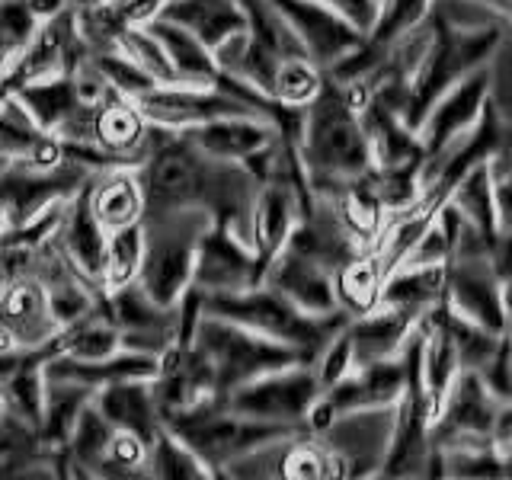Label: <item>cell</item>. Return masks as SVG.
Masks as SVG:
<instances>
[{
  "label": "cell",
  "mask_w": 512,
  "mask_h": 480,
  "mask_svg": "<svg viewBox=\"0 0 512 480\" xmlns=\"http://www.w3.org/2000/svg\"><path fill=\"white\" fill-rule=\"evenodd\" d=\"M132 103L144 122L154 128H167V132H186L192 125L224 116H263L260 109H253L250 103L237 100L231 93L196 84H157L148 93L135 96Z\"/></svg>",
  "instance_id": "cell-8"
},
{
  "label": "cell",
  "mask_w": 512,
  "mask_h": 480,
  "mask_svg": "<svg viewBox=\"0 0 512 480\" xmlns=\"http://www.w3.org/2000/svg\"><path fill=\"white\" fill-rule=\"evenodd\" d=\"M208 228H212V218L205 212H192V208L141 215L144 253L135 282L160 308H173L180 295L192 285V266H196L199 240Z\"/></svg>",
  "instance_id": "cell-5"
},
{
  "label": "cell",
  "mask_w": 512,
  "mask_h": 480,
  "mask_svg": "<svg viewBox=\"0 0 512 480\" xmlns=\"http://www.w3.org/2000/svg\"><path fill=\"white\" fill-rule=\"evenodd\" d=\"M116 52H122L132 64H138V68L151 80H157V84H176V74L170 68L164 48H160V42L148 32V26L122 29V36L116 42Z\"/></svg>",
  "instance_id": "cell-31"
},
{
  "label": "cell",
  "mask_w": 512,
  "mask_h": 480,
  "mask_svg": "<svg viewBox=\"0 0 512 480\" xmlns=\"http://www.w3.org/2000/svg\"><path fill=\"white\" fill-rule=\"evenodd\" d=\"M84 58H87V45L77 32L74 7H68L36 26L32 39L23 45V52L10 61L7 74L0 77V90L10 93L13 87L29 84V80L71 74Z\"/></svg>",
  "instance_id": "cell-10"
},
{
  "label": "cell",
  "mask_w": 512,
  "mask_h": 480,
  "mask_svg": "<svg viewBox=\"0 0 512 480\" xmlns=\"http://www.w3.org/2000/svg\"><path fill=\"white\" fill-rule=\"evenodd\" d=\"M90 208L106 231L128 228L144 215V196L135 170H106L90 180Z\"/></svg>",
  "instance_id": "cell-24"
},
{
  "label": "cell",
  "mask_w": 512,
  "mask_h": 480,
  "mask_svg": "<svg viewBox=\"0 0 512 480\" xmlns=\"http://www.w3.org/2000/svg\"><path fill=\"white\" fill-rule=\"evenodd\" d=\"M263 285L276 288L282 298H288L298 311L311 314V317H324L340 311L333 292V272L324 266H317L311 260H304L295 250L279 247L269 256L266 272H263Z\"/></svg>",
  "instance_id": "cell-17"
},
{
  "label": "cell",
  "mask_w": 512,
  "mask_h": 480,
  "mask_svg": "<svg viewBox=\"0 0 512 480\" xmlns=\"http://www.w3.org/2000/svg\"><path fill=\"white\" fill-rule=\"evenodd\" d=\"M477 375L496 397L509 400V340L506 336L500 340V346H496L493 356L477 368Z\"/></svg>",
  "instance_id": "cell-34"
},
{
  "label": "cell",
  "mask_w": 512,
  "mask_h": 480,
  "mask_svg": "<svg viewBox=\"0 0 512 480\" xmlns=\"http://www.w3.org/2000/svg\"><path fill=\"white\" fill-rule=\"evenodd\" d=\"M484 4H493V7H500V10L509 13V0H484Z\"/></svg>",
  "instance_id": "cell-37"
},
{
  "label": "cell",
  "mask_w": 512,
  "mask_h": 480,
  "mask_svg": "<svg viewBox=\"0 0 512 480\" xmlns=\"http://www.w3.org/2000/svg\"><path fill=\"white\" fill-rule=\"evenodd\" d=\"M141 253H144V234L141 221L128 224V228H116L106 234V263H103V288H116L125 282L138 279L141 269Z\"/></svg>",
  "instance_id": "cell-28"
},
{
  "label": "cell",
  "mask_w": 512,
  "mask_h": 480,
  "mask_svg": "<svg viewBox=\"0 0 512 480\" xmlns=\"http://www.w3.org/2000/svg\"><path fill=\"white\" fill-rule=\"evenodd\" d=\"M93 397L90 388L64 378H45V400H42V423H39V442L55 461V452L68 442L71 429L77 423V413L87 407Z\"/></svg>",
  "instance_id": "cell-25"
},
{
  "label": "cell",
  "mask_w": 512,
  "mask_h": 480,
  "mask_svg": "<svg viewBox=\"0 0 512 480\" xmlns=\"http://www.w3.org/2000/svg\"><path fill=\"white\" fill-rule=\"evenodd\" d=\"M263 272H266V260L260 253L240 244L228 228L212 224L199 240L196 266H192V285L205 295L240 292V288L260 285Z\"/></svg>",
  "instance_id": "cell-13"
},
{
  "label": "cell",
  "mask_w": 512,
  "mask_h": 480,
  "mask_svg": "<svg viewBox=\"0 0 512 480\" xmlns=\"http://www.w3.org/2000/svg\"><path fill=\"white\" fill-rule=\"evenodd\" d=\"M144 468H148V477H170V480L212 477V471H208L170 429H160V436L148 445V461H144Z\"/></svg>",
  "instance_id": "cell-29"
},
{
  "label": "cell",
  "mask_w": 512,
  "mask_h": 480,
  "mask_svg": "<svg viewBox=\"0 0 512 480\" xmlns=\"http://www.w3.org/2000/svg\"><path fill=\"white\" fill-rule=\"evenodd\" d=\"M324 87V71L308 58H282L276 80H272V103L301 109Z\"/></svg>",
  "instance_id": "cell-30"
},
{
  "label": "cell",
  "mask_w": 512,
  "mask_h": 480,
  "mask_svg": "<svg viewBox=\"0 0 512 480\" xmlns=\"http://www.w3.org/2000/svg\"><path fill=\"white\" fill-rule=\"evenodd\" d=\"M317 394H320V384L311 372V365L295 362V365L276 368V372H266L260 378L240 384V388H234L221 404L240 416H250V420L304 429V416H308Z\"/></svg>",
  "instance_id": "cell-7"
},
{
  "label": "cell",
  "mask_w": 512,
  "mask_h": 480,
  "mask_svg": "<svg viewBox=\"0 0 512 480\" xmlns=\"http://www.w3.org/2000/svg\"><path fill=\"white\" fill-rule=\"evenodd\" d=\"M42 135L10 93L0 96V157H26Z\"/></svg>",
  "instance_id": "cell-32"
},
{
  "label": "cell",
  "mask_w": 512,
  "mask_h": 480,
  "mask_svg": "<svg viewBox=\"0 0 512 480\" xmlns=\"http://www.w3.org/2000/svg\"><path fill=\"white\" fill-rule=\"evenodd\" d=\"M103 311L119 327L122 349L160 356L176 343V314L144 292L138 282H125L116 288H103Z\"/></svg>",
  "instance_id": "cell-11"
},
{
  "label": "cell",
  "mask_w": 512,
  "mask_h": 480,
  "mask_svg": "<svg viewBox=\"0 0 512 480\" xmlns=\"http://www.w3.org/2000/svg\"><path fill=\"white\" fill-rule=\"evenodd\" d=\"M487 64L471 71L468 77H461L455 87H448L439 100L429 106L420 128H416V135H420V144H423V164H429L432 157H439L448 144L461 138L480 119V112H484V106L490 100V68Z\"/></svg>",
  "instance_id": "cell-12"
},
{
  "label": "cell",
  "mask_w": 512,
  "mask_h": 480,
  "mask_svg": "<svg viewBox=\"0 0 512 480\" xmlns=\"http://www.w3.org/2000/svg\"><path fill=\"white\" fill-rule=\"evenodd\" d=\"M39 20L26 7V0H0V52L10 61L23 52V45L32 39Z\"/></svg>",
  "instance_id": "cell-33"
},
{
  "label": "cell",
  "mask_w": 512,
  "mask_h": 480,
  "mask_svg": "<svg viewBox=\"0 0 512 480\" xmlns=\"http://www.w3.org/2000/svg\"><path fill=\"white\" fill-rule=\"evenodd\" d=\"M429 13V0H378L375 7V20L362 36V45L368 52L384 55L394 39L407 36L413 26H420Z\"/></svg>",
  "instance_id": "cell-27"
},
{
  "label": "cell",
  "mask_w": 512,
  "mask_h": 480,
  "mask_svg": "<svg viewBox=\"0 0 512 480\" xmlns=\"http://www.w3.org/2000/svg\"><path fill=\"white\" fill-rule=\"evenodd\" d=\"M192 346H196L208 359V365H212L218 400H224L234 388H240V384L260 378L266 372L304 362V356L295 346H285V343L269 340V336H260L247 327H237L231 320L208 317V314H202V320L196 324Z\"/></svg>",
  "instance_id": "cell-6"
},
{
  "label": "cell",
  "mask_w": 512,
  "mask_h": 480,
  "mask_svg": "<svg viewBox=\"0 0 512 480\" xmlns=\"http://www.w3.org/2000/svg\"><path fill=\"white\" fill-rule=\"evenodd\" d=\"M144 215L205 212L212 224L228 228L240 244L253 247V205L260 180L234 160L202 154L180 132L148 125V154L135 167ZM256 250V247H253Z\"/></svg>",
  "instance_id": "cell-1"
},
{
  "label": "cell",
  "mask_w": 512,
  "mask_h": 480,
  "mask_svg": "<svg viewBox=\"0 0 512 480\" xmlns=\"http://www.w3.org/2000/svg\"><path fill=\"white\" fill-rule=\"evenodd\" d=\"M375 4H378V0H375Z\"/></svg>",
  "instance_id": "cell-40"
},
{
  "label": "cell",
  "mask_w": 512,
  "mask_h": 480,
  "mask_svg": "<svg viewBox=\"0 0 512 480\" xmlns=\"http://www.w3.org/2000/svg\"><path fill=\"white\" fill-rule=\"evenodd\" d=\"M381 266L375 260L372 250H362L359 256H352L349 263H343L333 272V292L340 311L349 317L365 314L378 308V295H381Z\"/></svg>",
  "instance_id": "cell-26"
},
{
  "label": "cell",
  "mask_w": 512,
  "mask_h": 480,
  "mask_svg": "<svg viewBox=\"0 0 512 480\" xmlns=\"http://www.w3.org/2000/svg\"><path fill=\"white\" fill-rule=\"evenodd\" d=\"M26 7L42 23V20H48V16H55V13L68 10V7H77V4H74V0H26Z\"/></svg>",
  "instance_id": "cell-36"
},
{
  "label": "cell",
  "mask_w": 512,
  "mask_h": 480,
  "mask_svg": "<svg viewBox=\"0 0 512 480\" xmlns=\"http://www.w3.org/2000/svg\"><path fill=\"white\" fill-rule=\"evenodd\" d=\"M298 157L314 196H333L340 186L372 170V148H368L362 116L327 77L314 100L301 106Z\"/></svg>",
  "instance_id": "cell-2"
},
{
  "label": "cell",
  "mask_w": 512,
  "mask_h": 480,
  "mask_svg": "<svg viewBox=\"0 0 512 480\" xmlns=\"http://www.w3.org/2000/svg\"><path fill=\"white\" fill-rule=\"evenodd\" d=\"M93 180V176H90ZM90 180L80 186L71 199H64L58 228L52 234L55 250L68 260V266L87 282L103 288V263H106V228L96 221L90 208Z\"/></svg>",
  "instance_id": "cell-16"
},
{
  "label": "cell",
  "mask_w": 512,
  "mask_h": 480,
  "mask_svg": "<svg viewBox=\"0 0 512 480\" xmlns=\"http://www.w3.org/2000/svg\"><path fill=\"white\" fill-rule=\"evenodd\" d=\"M442 285L445 266H397L381 279L378 304L420 320L429 308H436L442 301Z\"/></svg>",
  "instance_id": "cell-23"
},
{
  "label": "cell",
  "mask_w": 512,
  "mask_h": 480,
  "mask_svg": "<svg viewBox=\"0 0 512 480\" xmlns=\"http://www.w3.org/2000/svg\"><path fill=\"white\" fill-rule=\"evenodd\" d=\"M506 32L509 26L452 29V26H442L436 16H432V39L426 45L420 64H416L407 80L404 106H400V119H404L410 132L420 128L429 106L436 103L448 87H455L458 80L468 77L471 71L484 68L496 48L509 39Z\"/></svg>",
  "instance_id": "cell-3"
},
{
  "label": "cell",
  "mask_w": 512,
  "mask_h": 480,
  "mask_svg": "<svg viewBox=\"0 0 512 480\" xmlns=\"http://www.w3.org/2000/svg\"><path fill=\"white\" fill-rule=\"evenodd\" d=\"M276 132H279V128L272 125L269 119H263V116H224V119L192 125L180 135L189 138L208 157L244 164L250 154L266 148V144L276 138Z\"/></svg>",
  "instance_id": "cell-18"
},
{
  "label": "cell",
  "mask_w": 512,
  "mask_h": 480,
  "mask_svg": "<svg viewBox=\"0 0 512 480\" xmlns=\"http://www.w3.org/2000/svg\"><path fill=\"white\" fill-rule=\"evenodd\" d=\"M58 320L48 304L45 285L23 272L13 276L0 288V336L10 349H36L48 346L58 336Z\"/></svg>",
  "instance_id": "cell-15"
},
{
  "label": "cell",
  "mask_w": 512,
  "mask_h": 480,
  "mask_svg": "<svg viewBox=\"0 0 512 480\" xmlns=\"http://www.w3.org/2000/svg\"><path fill=\"white\" fill-rule=\"evenodd\" d=\"M144 26H148V32L160 42V48H164L170 68L176 74V84H196V87L215 84L221 71L212 58V48H205L196 36H192V32L160 20V16H154V20L144 23Z\"/></svg>",
  "instance_id": "cell-22"
},
{
  "label": "cell",
  "mask_w": 512,
  "mask_h": 480,
  "mask_svg": "<svg viewBox=\"0 0 512 480\" xmlns=\"http://www.w3.org/2000/svg\"><path fill=\"white\" fill-rule=\"evenodd\" d=\"M506 285L500 272L493 269L490 256H458L445 263V285L442 301L448 311L474 320L496 336H506L509 324V304H506Z\"/></svg>",
  "instance_id": "cell-9"
},
{
  "label": "cell",
  "mask_w": 512,
  "mask_h": 480,
  "mask_svg": "<svg viewBox=\"0 0 512 480\" xmlns=\"http://www.w3.org/2000/svg\"><path fill=\"white\" fill-rule=\"evenodd\" d=\"M93 404L100 407V413L112 426L132 432L144 445H151L160 436V429H164L154 391H151V378L106 384V388L93 394Z\"/></svg>",
  "instance_id": "cell-19"
},
{
  "label": "cell",
  "mask_w": 512,
  "mask_h": 480,
  "mask_svg": "<svg viewBox=\"0 0 512 480\" xmlns=\"http://www.w3.org/2000/svg\"><path fill=\"white\" fill-rule=\"evenodd\" d=\"M320 7L333 10L336 16H343L346 23H352L359 32H368V26H372L375 20V0H317Z\"/></svg>",
  "instance_id": "cell-35"
},
{
  "label": "cell",
  "mask_w": 512,
  "mask_h": 480,
  "mask_svg": "<svg viewBox=\"0 0 512 480\" xmlns=\"http://www.w3.org/2000/svg\"><path fill=\"white\" fill-rule=\"evenodd\" d=\"M282 20L292 26L298 42L304 45V55L314 61L320 71H330L336 61L346 58L352 48L362 42L365 32H359L343 16L320 7L317 0H269Z\"/></svg>",
  "instance_id": "cell-14"
},
{
  "label": "cell",
  "mask_w": 512,
  "mask_h": 480,
  "mask_svg": "<svg viewBox=\"0 0 512 480\" xmlns=\"http://www.w3.org/2000/svg\"><path fill=\"white\" fill-rule=\"evenodd\" d=\"M202 311L208 317L231 320L237 327L269 336V340L295 346L304 356V362H311L314 352L324 346L336 330L346 327V320H349L346 311H333L324 317L304 314L288 298H282L276 288H269L263 282L240 288V292H215V295L202 292Z\"/></svg>",
  "instance_id": "cell-4"
},
{
  "label": "cell",
  "mask_w": 512,
  "mask_h": 480,
  "mask_svg": "<svg viewBox=\"0 0 512 480\" xmlns=\"http://www.w3.org/2000/svg\"><path fill=\"white\" fill-rule=\"evenodd\" d=\"M157 16L192 32L205 48H215L247 29L237 0H164Z\"/></svg>",
  "instance_id": "cell-21"
},
{
  "label": "cell",
  "mask_w": 512,
  "mask_h": 480,
  "mask_svg": "<svg viewBox=\"0 0 512 480\" xmlns=\"http://www.w3.org/2000/svg\"><path fill=\"white\" fill-rule=\"evenodd\" d=\"M0 416H4V400H0Z\"/></svg>",
  "instance_id": "cell-38"
},
{
  "label": "cell",
  "mask_w": 512,
  "mask_h": 480,
  "mask_svg": "<svg viewBox=\"0 0 512 480\" xmlns=\"http://www.w3.org/2000/svg\"><path fill=\"white\" fill-rule=\"evenodd\" d=\"M80 4H90V0H80Z\"/></svg>",
  "instance_id": "cell-39"
},
{
  "label": "cell",
  "mask_w": 512,
  "mask_h": 480,
  "mask_svg": "<svg viewBox=\"0 0 512 480\" xmlns=\"http://www.w3.org/2000/svg\"><path fill=\"white\" fill-rule=\"evenodd\" d=\"M416 320L404 311L394 308H378L356 314L346 320V336L352 346V365H368V362H381V359H394L400 349H404L407 336L413 333Z\"/></svg>",
  "instance_id": "cell-20"
}]
</instances>
